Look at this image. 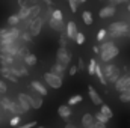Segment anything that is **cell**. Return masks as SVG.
<instances>
[{"instance_id":"cell-48","label":"cell","mask_w":130,"mask_h":128,"mask_svg":"<svg viewBox=\"0 0 130 128\" xmlns=\"http://www.w3.org/2000/svg\"><path fill=\"white\" fill-rule=\"evenodd\" d=\"M92 51H94V53H100V48H98L97 45H94V47H92Z\"/></svg>"},{"instance_id":"cell-42","label":"cell","mask_w":130,"mask_h":128,"mask_svg":"<svg viewBox=\"0 0 130 128\" xmlns=\"http://www.w3.org/2000/svg\"><path fill=\"white\" fill-rule=\"evenodd\" d=\"M33 127H36V122H35V121L27 122V124H24V125H20V127H17V128H33Z\"/></svg>"},{"instance_id":"cell-24","label":"cell","mask_w":130,"mask_h":128,"mask_svg":"<svg viewBox=\"0 0 130 128\" xmlns=\"http://www.w3.org/2000/svg\"><path fill=\"white\" fill-rule=\"evenodd\" d=\"M120 75H121V72H120V68L117 66V68H115V69L112 71V74H110V75H109V77H107L106 80H107V81H110V83H115V81H117V80L120 78Z\"/></svg>"},{"instance_id":"cell-29","label":"cell","mask_w":130,"mask_h":128,"mask_svg":"<svg viewBox=\"0 0 130 128\" xmlns=\"http://www.w3.org/2000/svg\"><path fill=\"white\" fill-rule=\"evenodd\" d=\"M21 20L18 18V15L17 14H14V15H11L9 18H8V24L9 26H12V27H15V26H18V23H20Z\"/></svg>"},{"instance_id":"cell-20","label":"cell","mask_w":130,"mask_h":128,"mask_svg":"<svg viewBox=\"0 0 130 128\" xmlns=\"http://www.w3.org/2000/svg\"><path fill=\"white\" fill-rule=\"evenodd\" d=\"M41 14V6L35 5V6H30V12H29V18H27V23H30L32 20H35L36 17H39Z\"/></svg>"},{"instance_id":"cell-9","label":"cell","mask_w":130,"mask_h":128,"mask_svg":"<svg viewBox=\"0 0 130 128\" xmlns=\"http://www.w3.org/2000/svg\"><path fill=\"white\" fill-rule=\"evenodd\" d=\"M115 12H117L115 5H107V6H104V8L100 9V17L101 18H109V17H113Z\"/></svg>"},{"instance_id":"cell-36","label":"cell","mask_w":130,"mask_h":128,"mask_svg":"<svg viewBox=\"0 0 130 128\" xmlns=\"http://www.w3.org/2000/svg\"><path fill=\"white\" fill-rule=\"evenodd\" d=\"M52 18L59 20V21H64V20H62V18H64V17H62V12H61L59 9H55V11L52 12Z\"/></svg>"},{"instance_id":"cell-53","label":"cell","mask_w":130,"mask_h":128,"mask_svg":"<svg viewBox=\"0 0 130 128\" xmlns=\"http://www.w3.org/2000/svg\"><path fill=\"white\" fill-rule=\"evenodd\" d=\"M38 128H45V127H38Z\"/></svg>"},{"instance_id":"cell-38","label":"cell","mask_w":130,"mask_h":128,"mask_svg":"<svg viewBox=\"0 0 130 128\" xmlns=\"http://www.w3.org/2000/svg\"><path fill=\"white\" fill-rule=\"evenodd\" d=\"M20 121H21V118H20V116H12V118H11V121H9V124H11V127H18Z\"/></svg>"},{"instance_id":"cell-28","label":"cell","mask_w":130,"mask_h":128,"mask_svg":"<svg viewBox=\"0 0 130 128\" xmlns=\"http://www.w3.org/2000/svg\"><path fill=\"white\" fill-rule=\"evenodd\" d=\"M95 75L98 77V80H100V83H101V84H106V83H107V80L104 78L103 71H101V68H100L98 65H95Z\"/></svg>"},{"instance_id":"cell-10","label":"cell","mask_w":130,"mask_h":128,"mask_svg":"<svg viewBox=\"0 0 130 128\" xmlns=\"http://www.w3.org/2000/svg\"><path fill=\"white\" fill-rule=\"evenodd\" d=\"M0 74H2V77H5L6 80H9L12 83H17L18 81V77H15L8 66H0Z\"/></svg>"},{"instance_id":"cell-43","label":"cell","mask_w":130,"mask_h":128,"mask_svg":"<svg viewBox=\"0 0 130 128\" xmlns=\"http://www.w3.org/2000/svg\"><path fill=\"white\" fill-rule=\"evenodd\" d=\"M6 91H8V86L5 84V81H2V80H0V95H2V94H5Z\"/></svg>"},{"instance_id":"cell-25","label":"cell","mask_w":130,"mask_h":128,"mask_svg":"<svg viewBox=\"0 0 130 128\" xmlns=\"http://www.w3.org/2000/svg\"><path fill=\"white\" fill-rule=\"evenodd\" d=\"M115 68H117V66H115L113 63H107V65H106V66L101 69V71H103V75H104V78H107V77L112 74V71H113Z\"/></svg>"},{"instance_id":"cell-17","label":"cell","mask_w":130,"mask_h":128,"mask_svg":"<svg viewBox=\"0 0 130 128\" xmlns=\"http://www.w3.org/2000/svg\"><path fill=\"white\" fill-rule=\"evenodd\" d=\"M94 122H95V119H94L92 115L85 113V115L82 116V125H83L85 128H92L94 127Z\"/></svg>"},{"instance_id":"cell-13","label":"cell","mask_w":130,"mask_h":128,"mask_svg":"<svg viewBox=\"0 0 130 128\" xmlns=\"http://www.w3.org/2000/svg\"><path fill=\"white\" fill-rule=\"evenodd\" d=\"M30 105H32V109H41L42 107V96L39 95V94H30Z\"/></svg>"},{"instance_id":"cell-31","label":"cell","mask_w":130,"mask_h":128,"mask_svg":"<svg viewBox=\"0 0 130 128\" xmlns=\"http://www.w3.org/2000/svg\"><path fill=\"white\" fill-rule=\"evenodd\" d=\"M120 101H123V102H130V89L123 91V92L120 94Z\"/></svg>"},{"instance_id":"cell-37","label":"cell","mask_w":130,"mask_h":128,"mask_svg":"<svg viewBox=\"0 0 130 128\" xmlns=\"http://www.w3.org/2000/svg\"><path fill=\"white\" fill-rule=\"evenodd\" d=\"M106 35H107V30H106V29H101V30H98V33H97V41H98V42L104 41Z\"/></svg>"},{"instance_id":"cell-44","label":"cell","mask_w":130,"mask_h":128,"mask_svg":"<svg viewBox=\"0 0 130 128\" xmlns=\"http://www.w3.org/2000/svg\"><path fill=\"white\" fill-rule=\"evenodd\" d=\"M79 69H77V66H74V65H71V68L68 69V72H70V75H76V72H77Z\"/></svg>"},{"instance_id":"cell-12","label":"cell","mask_w":130,"mask_h":128,"mask_svg":"<svg viewBox=\"0 0 130 128\" xmlns=\"http://www.w3.org/2000/svg\"><path fill=\"white\" fill-rule=\"evenodd\" d=\"M30 88H32L36 94H39L41 96H45V95H47V88H45L42 83L36 81V80H33L32 83H30Z\"/></svg>"},{"instance_id":"cell-11","label":"cell","mask_w":130,"mask_h":128,"mask_svg":"<svg viewBox=\"0 0 130 128\" xmlns=\"http://www.w3.org/2000/svg\"><path fill=\"white\" fill-rule=\"evenodd\" d=\"M15 63V57L11 56V54H6V53H0V65L2 66H12Z\"/></svg>"},{"instance_id":"cell-47","label":"cell","mask_w":130,"mask_h":128,"mask_svg":"<svg viewBox=\"0 0 130 128\" xmlns=\"http://www.w3.org/2000/svg\"><path fill=\"white\" fill-rule=\"evenodd\" d=\"M109 2H112V5H117V3H124L127 0H109Z\"/></svg>"},{"instance_id":"cell-22","label":"cell","mask_w":130,"mask_h":128,"mask_svg":"<svg viewBox=\"0 0 130 128\" xmlns=\"http://www.w3.org/2000/svg\"><path fill=\"white\" fill-rule=\"evenodd\" d=\"M29 12H30V6H21L17 15H18L20 20H27L29 18Z\"/></svg>"},{"instance_id":"cell-30","label":"cell","mask_w":130,"mask_h":128,"mask_svg":"<svg viewBox=\"0 0 130 128\" xmlns=\"http://www.w3.org/2000/svg\"><path fill=\"white\" fill-rule=\"evenodd\" d=\"M94 116H95L94 119H95L97 122H101V124H106V122L109 121V118H107V116H104V115H103L101 112H97V113H95Z\"/></svg>"},{"instance_id":"cell-26","label":"cell","mask_w":130,"mask_h":128,"mask_svg":"<svg viewBox=\"0 0 130 128\" xmlns=\"http://www.w3.org/2000/svg\"><path fill=\"white\" fill-rule=\"evenodd\" d=\"M11 104H12V101H11L9 98H6V96H3V98L0 99V107H2L3 110H9V109H11Z\"/></svg>"},{"instance_id":"cell-14","label":"cell","mask_w":130,"mask_h":128,"mask_svg":"<svg viewBox=\"0 0 130 128\" xmlns=\"http://www.w3.org/2000/svg\"><path fill=\"white\" fill-rule=\"evenodd\" d=\"M88 94H89V98H91V101H92L95 105H101V104H103V101H101L100 95L97 94V91H95L92 86H88Z\"/></svg>"},{"instance_id":"cell-3","label":"cell","mask_w":130,"mask_h":128,"mask_svg":"<svg viewBox=\"0 0 130 128\" xmlns=\"http://www.w3.org/2000/svg\"><path fill=\"white\" fill-rule=\"evenodd\" d=\"M56 63L62 65V66H68L70 65V60H71V54L68 53V50L67 48H64V47H59L58 48V53H56Z\"/></svg>"},{"instance_id":"cell-18","label":"cell","mask_w":130,"mask_h":128,"mask_svg":"<svg viewBox=\"0 0 130 128\" xmlns=\"http://www.w3.org/2000/svg\"><path fill=\"white\" fill-rule=\"evenodd\" d=\"M65 66H62V65H59V63H55L53 66H52V74H55V75H58V77H61V78H64V75H65Z\"/></svg>"},{"instance_id":"cell-50","label":"cell","mask_w":130,"mask_h":128,"mask_svg":"<svg viewBox=\"0 0 130 128\" xmlns=\"http://www.w3.org/2000/svg\"><path fill=\"white\" fill-rule=\"evenodd\" d=\"M74 2H76V3H85L86 0H74Z\"/></svg>"},{"instance_id":"cell-16","label":"cell","mask_w":130,"mask_h":128,"mask_svg":"<svg viewBox=\"0 0 130 128\" xmlns=\"http://www.w3.org/2000/svg\"><path fill=\"white\" fill-rule=\"evenodd\" d=\"M48 24H50V27H52L53 30H56V32H64V29H65L64 21L55 20V18H52V17H50V20H48Z\"/></svg>"},{"instance_id":"cell-4","label":"cell","mask_w":130,"mask_h":128,"mask_svg":"<svg viewBox=\"0 0 130 128\" xmlns=\"http://www.w3.org/2000/svg\"><path fill=\"white\" fill-rule=\"evenodd\" d=\"M44 80H45V83H47L50 88H53V89L62 88V78L58 77V75H55V74H52V72H45V74H44Z\"/></svg>"},{"instance_id":"cell-41","label":"cell","mask_w":130,"mask_h":128,"mask_svg":"<svg viewBox=\"0 0 130 128\" xmlns=\"http://www.w3.org/2000/svg\"><path fill=\"white\" fill-rule=\"evenodd\" d=\"M68 5H70L71 12H77V3H76L74 0H68Z\"/></svg>"},{"instance_id":"cell-32","label":"cell","mask_w":130,"mask_h":128,"mask_svg":"<svg viewBox=\"0 0 130 128\" xmlns=\"http://www.w3.org/2000/svg\"><path fill=\"white\" fill-rule=\"evenodd\" d=\"M112 45H115L113 41H106V39H104V41H101V44H100L98 48H100V51H103V50H106V48H109V47H112Z\"/></svg>"},{"instance_id":"cell-40","label":"cell","mask_w":130,"mask_h":128,"mask_svg":"<svg viewBox=\"0 0 130 128\" xmlns=\"http://www.w3.org/2000/svg\"><path fill=\"white\" fill-rule=\"evenodd\" d=\"M20 38H21L23 41H26V42L32 41V35H30L29 32H21V35H20Z\"/></svg>"},{"instance_id":"cell-19","label":"cell","mask_w":130,"mask_h":128,"mask_svg":"<svg viewBox=\"0 0 130 128\" xmlns=\"http://www.w3.org/2000/svg\"><path fill=\"white\" fill-rule=\"evenodd\" d=\"M9 112H11V113H14L15 116H20V115L26 113V112L23 110V107L20 105V102H18V101H17V102H14V101H12V104H11V109H9Z\"/></svg>"},{"instance_id":"cell-15","label":"cell","mask_w":130,"mask_h":128,"mask_svg":"<svg viewBox=\"0 0 130 128\" xmlns=\"http://www.w3.org/2000/svg\"><path fill=\"white\" fill-rule=\"evenodd\" d=\"M58 115L62 118V119H70L71 118V107L68 105V104H64V105H61L59 109H58Z\"/></svg>"},{"instance_id":"cell-46","label":"cell","mask_w":130,"mask_h":128,"mask_svg":"<svg viewBox=\"0 0 130 128\" xmlns=\"http://www.w3.org/2000/svg\"><path fill=\"white\" fill-rule=\"evenodd\" d=\"M85 63H83V59H79V63H77V69H83Z\"/></svg>"},{"instance_id":"cell-27","label":"cell","mask_w":130,"mask_h":128,"mask_svg":"<svg viewBox=\"0 0 130 128\" xmlns=\"http://www.w3.org/2000/svg\"><path fill=\"white\" fill-rule=\"evenodd\" d=\"M100 112H101V113H103L104 116H107L109 119H110V118L113 116V113H112V110H110V107H107L106 104H101V105H100Z\"/></svg>"},{"instance_id":"cell-1","label":"cell","mask_w":130,"mask_h":128,"mask_svg":"<svg viewBox=\"0 0 130 128\" xmlns=\"http://www.w3.org/2000/svg\"><path fill=\"white\" fill-rule=\"evenodd\" d=\"M129 24L124 21H117L112 23L107 27V36L110 38H121V36H129Z\"/></svg>"},{"instance_id":"cell-7","label":"cell","mask_w":130,"mask_h":128,"mask_svg":"<svg viewBox=\"0 0 130 128\" xmlns=\"http://www.w3.org/2000/svg\"><path fill=\"white\" fill-rule=\"evenodd\" d=\"M18 102H20V105L23 107L24 112H29L32 109V105H30V96L27 95V94H18Z\"/></svg>"},{"instance_id":"cell-39","label":"cell","mask_w":130,"mask_h":128,"mask_svg":"<svg viewBox=\"0 0 130 128\" xmlns=\"http://www.w3.org/2000/svg\"><path fill=\"white\" fill-rule=\"evenodd\" d=\"M85 39H86V38H85V35H83L82 32H79V33H77V36H76V39H74V41H76V42H77L79 45H82V44L85 42Z\"/></svg>"},{"instance_id":"cell-2","label":"cell","mask_w":130,"mask_h":128,"mask_svg":"<svg viewBox=\"0 0 130 128\" xmlns=\"http://www.w3.org/2000/svg\"><path fill=\"white\" fill-rule=\"evenodd\" d=\"M118 54H120V48H118L117 45H112V47H109V48H106V50L100 51L101 60H103V62H106V63H109L110 60H113Z\"/></svg>"},{"instance_id":"cell-8","label":"cell","mask_w":130,"mask_h":128,"mask_svg":"<svg viewBox=\"0 0 130 128\" xmlns=\"http://www.w3.org/2000/svg\"><path fill=\"white\" fill-rule=\"evenodd\" d=\"M65 33H67V36L70 38V39H76V36H77V26H76V23L74 21H68L67 23V26H65Z\"/></svg>"},{"instance_id":"cell-34","label":"cell","mask_w":130,"mask_h":128,"mask_svg":"<svg viewBox=\"0 0 130 128\" xmlns=\"http://www.w3.org/2000/svg\"><path fill=\"white\" fill-rule=\"evenodd\" d=\"M79 102H82V96L80 95H74V96H71V98L68 99V104H71V105L79 104Z\"/></svg>"},{"instance_id":"cell-45","label":"cell","mask_w":130,"mask_h":128,"mask_svg":"<svg viewBox=\"0 0 130 128\" xmlns=\"http://www.w3.org/2000/svg\"><path fill=\"white\" fill-rule=\"evenodd\" d=\"M92 128H106V124H101V122H94V127Z\"/></svg>"},{"instance_id":"cell-5","label":"cell","mask_w":130,"mask_h":128,"mask_svg":"<svg viewBox=\"0 0 130 128\" xmlns=\"http://www.w3.org/2000/svg\"><path fill=\"white\" fill-rule=\"evenodd\" d=\"M42 24H44V20L41 17H36L35 20H32L29 23V33L32 36H38L41 33V29H42Z\"/></svg>"},{"instance_id":"cell-51","label":"cell","mask_w":130,"mask_h":128,"mask_svg":"<svg viewBox=\"0 0 130 128\" xmlns=\"http://www.w3.org/2000/svg\"><path fill=\"white\" fill-rule=\"evenodd\" d=\"M44 2H45L47 5H52V0H44Z\"/></svg>"},{"instance_id":"cell-49","label":"cell","mask_w":130,"mask_h":128,"mask_svg":"<svg viewBox=\"0 0 130 128\" xmlns=\"http://www.w3.org/2000/svg\"><path fill=\"white\" fill-rule=\"evenodd\" d=\"M65 128H76V127H74V125H71V124H67V125H65Z\"/></svg>"},{"instance_id":"cell-23","label":"cell","mask_w":130,"mask_h":128,"mask_svg":"<svg viewBox=\"0 0 130 128\" xmlns=\"http://www.w3.org/2000/svg\"><path fill=\"white\" fill-rule=\"evenodd\" d=\"M82 20H83V23L86 24V26H91L92 24V15H91V12L89 11H83L82 12Z\"/></svg>"},{"instance_id":"cell-52","label":"cell","mask_w":130,"mask_h":128,"mask_svg":"<svg viewBox=\"0 0 130 128\" xmlns=\"http://www.w3.org/2000/svg\"><path fill=\"white\" fill-rule=\"evenodd\" d=\"M127 9H129V12H130V3H129V6H127Z\"/></svg>"},{"instance_id":"cell-33","label":"cell","mask_w":130,"mask_h":128,"mask_svg":"<svg viewBox=\"0 0 130 128\" xmlns=\"http://www.w3.org/2000/svg\"><path fill=\"white\" fill-rule=\"evenodd\" d=\"M67 39H68L67 33H65V32H61V35H59V44H61V47L67 48Z\"/></svg>"},{"instance_id":"cell-21","label":"cell","mask_w":130,"mask_h":128,"mask_svg":"<svg viewBox=\"0 0 130 128\" xmlns=\"http://www.w3.org/2000/svg\"><path fill=\"white\" fill-rule=\"evenodd\" d=\"M23 62L27 65V66H33V65H36L38 59H36V56H35L33 53H27V54L23 57Z\"/></svg>"},{"instance_id":"cell-6","label":"cell","mask_w":130,"mask_h":128,"mask_svg":"<svg viewBox=\"0 0 130 128\" xmlns=\"http://www.w3.org/2000/svg\"><path fill=\"white\" fill-rule=\"evenodd\" d=\"M113 84H115V89L118 92H123V91L130 89V75H120V78Z\"/></svg>"},{"instance_id":"cell-35","label":"cell","mask_w":130,"mask_h":128,"mask_svg":"<svg viewBox=\"0 0 130 128\" xmlns=\"http://www.w3.org/2000/svg\"><path fill=\"white\" fill-rule=\"evenodd\" d=\"M95 65H97V62H95L94 59H91L89 66H88V72H89V75H94V74H95Z\"/></svg>"}]
</instances>
